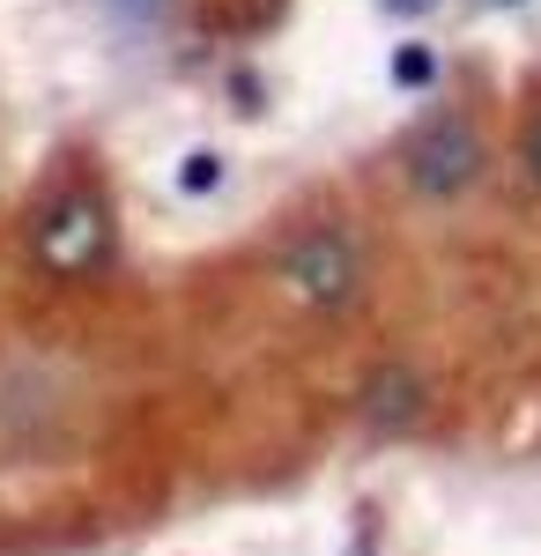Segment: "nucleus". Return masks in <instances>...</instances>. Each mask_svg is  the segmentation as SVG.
<instances>
[{"label":"nucleus","instance_id":"1","mask_svg":"<svg viewBox=\"0 0 541 556\" xmlns=\"http://www.w3.org/2000/svg\"><path fill=\"white\" fill-rule=\"evenodd\" d=\"M267 290L304 319H341V312H356L372 298V245L341 215L290 223L267 245Z\"/></svg>","mask_w":541,"mask_h":556},{"label":"nucleus","instance_id":"2","mask_svg":"<svg viewBox=\"0 0 541 556\" xmlns=\"http://www.w3.org/2000/svg\"><path fill=\"white\" fill-rule=\"evenodd\" d=\"M393 172L416 201H460L490 178V127L467 112V97H430V112L393 141Z\"/></svg>","mask_w":541,"mask_h":556},{"label":"nucleus","instance_id":"3","mask_svg":"<svg viewBox=\"0 0 541 556\" xmlns=\"http://www.w3.org/2000/svg\"><path fill=\"white\" fill-rule=\"evenodd\" d=\"M104 245H112V230H104V215H97V208H60L52 223H38V253L52 260V267H67V275L97 267Z\"/></svg>","mask_w":541,"mask_h":556},{"label":"nucleus","instance_id":"4","mask_svg":"<svg viewBox=\"0 0 541 556\" xmlns=\"http://www.w3.org/2000/svg\"><path fill=\"white\" fill-rule=\"evenodd\" d=\"M97 8V23L119 38V52H149V45L171 30V15H178V0H89Z\"/></svg>","mask_w":541,"mask_h":556},{"label":"nucleus","instance_id":"5","mask_svg":"<svg viewBox=\"0 0 541 556\" xmlns=\"http://www.w3.org/2000/svg\"><path fill=\"white\" fill-rule=\"evenodd\" d=\"M416 401H423V379L401 371V364H386V371L372 379V393H364V416H372L378 430H401L408 416H416Z\"/></svg>","mask_w":541,"mask_h":556},{"label":"nucleus","instance_id":"6","mask_svg":"<svg viewBox=\"0 0 541 556\" xmlns=\"http://www.w3.org/2000/svg\"><path fill=\"white\" fill-rule=\"evenodd\" d=\"M393 89L401 97H438V45H423V38L393 45Z\"/></svg>","mask_w":541,"mask_h":556},{"label":"nucleus","instance_id":"7","mask_svg":"<svg viewBox=\"0 0 541 556\" xmlns=\"http://www.w3.org/2000/svg\"><path fill=\"white\" fill-rule=\"evenodd\" d=\"M209 186H223V156L215 149H186L178 156V193H209Z\"/></svg>","mask_w":541,"mask_h":556},{"label":"nucleus","instance_id":"8","mask_svg":"<svg viewBox=\"0 0 541 556\" xmlns=\"http://www.w3.org/2000/svg\"><path fill=\"white\" fill-rule=\"evenodd\" d=\"M519 172H527V186L541 193V89H534V104L519 112Z\"/></svg>","mask_w":541,"mask_h":556},{"label":"nucleus","instance_id":"9","mask_svg":"<svg viewBox=\"0 0 541 556\" xmlns=\"http://www.w3.org/2000/svg\"><path fill=\"white\" fill-rule=\"evenodd\" d=\"M378 8H386L393 23H423V15H438L445 0H378Z\"/></svg>","mask_w":541,"mask_h":556},{"label":"nucleus","instance_id":"10","mask_svg":"<svg viewBox=\"0 0 541 556\" xmlns=\"http://www.w3.org/2000/svg\"><path fill=\"white\" fill-rule=\"evenodd\" d=\"M498 8H519V0H498Z\"/></svg>","mask_w":541,"mask_h":556}]
</instances>
